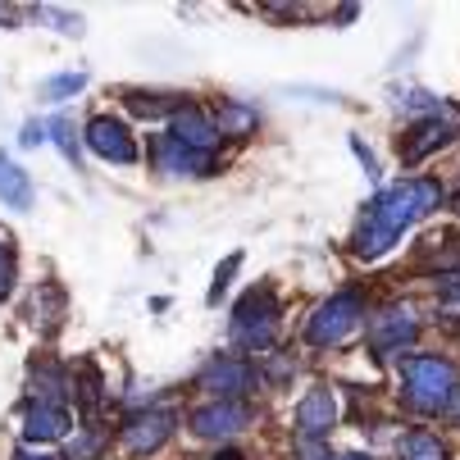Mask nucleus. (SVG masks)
<instances>
[{"instance_id": "obj_1", "label": "nucleus", "mask_w": 460, "mask_h": 460, "mask_svg": "<svg viewBox=\"0 0 460 460\" xmlns=\"http://www.w3.org/2000/svg\"><path fill=\"white\" fill-rule=\"evenodd\" d=\"M438 201H442V187H438L433 178H406V182L383 187L374 201H369V210L360 215V224H356L351 251H356L360 260L383 255L411 224H420L429 210H438Z\"/></svg>"}, {"instance_id": "obj_2", "label": "nucleus", "mask_w": 460, "mask_h": 460, "mask_svg": "<svg viewBox=\"0 0 460 460\" xmlns=\"http://www.w3.org/2000/svg\"><path fill=\"white\" fill-rule=\"evenodd\" d=\"M402 383H406V402L420 415H442L456 402V365L442 356H406L402 360Z\"/></svg>"}, {"instance_id": "obj_3", "label": "nucleus", "mask_w": 460, "mask_h": 460, "mask_svg": "<svg viewBox=\"0 0 460 460\" xmlns=\"http://www.w3.org/2000/svg\"><path fill=\"white\" fill-rule=\"evenodd\" d=\"M360 319H365V296H360L356 288H347V292H338V296H328V301L310 314L305 342H310V347H338V342H347L356 328H360Z\"/></svg>"}, {"instance_id": "obj_4", "label": "nucleus", "mask_w": 460, "mask_h": 460, "mask_svg": "<svg viewBox=\"0 0 460 460\" xmlns=\"http://www.w3.org/2000/svg\"><path fill=\"white\" fill-rule=\"evenodd\" d=\"M274 328H279V301L274 288H251L237 310H233V342L242 351H265L274 342Z\"/></svg>"}, {"instance_id": "obj_5", "label": "nucleus", "mask_w": 460, "mask_h": 460, "mask_svg": "<svg viewBox=\"0 0 460 460\" xmlns=\"http://www.w3.org/2000/svg\"><path fill=\"white\" fill-rule=\"evenodd\" d=\"M456 128H460V110H451V105H442L438 114H429V119H420L415 128H411V133L402 137V160L406 164H420L424 155H433L442 142H451V133H456Z\"/></svg>"}, {"instance_id": "obj_6", "label": "nucleus", "mask_w": 460, "mask_h": 460, "mask_svg": "<svg viewBox=\"0 0 460 460\" xmlns=\"http://www.w3.org/2000/svg\"><path fill=\"white\" fill-rule=\"evenodd\" d=\"M255 383H260V374H255V365H251L246 356H219V360H210V365L201 369V387L215 392L219 402L246 397Z\"/></svg>"}, {"instance_id": "obj_7", "label": "nucleus", "mask_w": 460, "mask_h": 460, "mask_svg": "<svg viewBox=\"0 0 460 460\" xmlns=\"http://www.w3.org/2000/svg\"><path fill=\"white\" fill-rule=\"evenodd\" d=\"M87 146L101 155V160H110V164H137V142H133V133L119 123V119H110V114H96L92 123H87Z\"/></svg>"}, {"instance_id": "obj_8", "label": "nucleus", "mask_w": 460, "mask_h": 460, "mask_svg": "<svg viewBox=\"0 0 460 460\" xmlns=\"http://www.w3.org/2000/svg\"><path fill=\"white\" fill-rule=\"evenodd\" d=\"M333 424H338V402H333V387L319 383V387H310V392H305L301 406H296V433H301L305 442H323Z\"/></svg>"}, {"instance_id": "obj_9", "label": "nucleus", "mask_w": 460, "mask_h": 460, "mask_svg": "<svg viewBox=\"0 0 460 460\" xmlns=\"http://www.w3.org/2000/svg\"><path fill=\"white\" fill-rule=\"evenodd\" d=\"M178 429V415L173 411H146V415H133L123 424V447L133 456H146V451H160Z\"/></svg>"}, {"instance_id": "obj_10", "label": "nucleus", "mask_w": 460, "mask_h": 460, "mask_svg": "<svg viewBox=\"0 0 460 460\" xmlns=\"http://www.w3.org/2000/svg\"><path fill=\"white\" fill-rule=\"evenodd\" d=\"M246 424H251V411H246L242 402H210V406H201V411H191V433H196V438H210V442L233 438V433H242Z\"/></svg>"}, {"instance_id": "obj_11", "label": "nucleus", "mask_w": 460, "mask_h": 460, "mask_svg": "<svg viewBox=\"0 0 460 460\" xmlns=\"http://www.w3.org/2000/svg\"><path fill=\"white\" fill-rule=\"evenodd\" d=\"M169 137H173V142H182L187 151H206V155H210V146L219 142V123H215L206 110L182 105V110L169 119Z\"/></svg>"}, {"instance_id": "obj_12", "label": "nucleus", "mask_w": 460, "mask_h": 460, "mask_svg": "<svg viewBox=\"0 0 460 460\" xmlns=\"http://www.w3.org/2000/svg\"><path fill=\"white\" fill-rule=\"evenodd\" d=\"M415 338H420V323H415L411 310H383V314H374V323H369V342H374V351H383V356L411 347Z\"/></svg>"}, {"instance_id": "obj_13", "label": "nucleus", "mask_w": 460, "mask_h": 460, "mask_svg": "<svg viewBox=\"0 0 460 460\" xmlns=\"http://www.w3.org/2000/svg\"><path fill=\"white\" fill-rule=\"evenodd\" d=\"M69 433V411H64L59 402H37V406H28V415H23V438L28 442H55V438H64Z\"/></svg>"}, {"instance_id": "obj_14", "label": "nucleus", "mask_w": 460, "mask_h": 460, "mask_svg": "<svg viewBox=\"0 0 460 460\" xmlns=\"http://www.w3.org/2000/svg\"><path fill=\"white\" fill-rule=\"evenodd\" d=\"M155 164H160L164 173H215V155L187 151V146L173 142V137H160V142H155Z\"/></svg>"}, {"instance_id": "obj_15", "label": "nucleus", "mask_w": 460, "mask_h": 460, "mask_svg": "<svg viewBox=\"0 0 460 460\" xmlns=\"http://www.w3.org/2000/svg\"><path fill=\"white\" fill-rule=\"evenodd\" d=\"M0 201L14 206V210H28V206H32V178H28V169H19L5 151H0Z\"/></svg>"}, {"instance_id": "obj_16", "label": "nucleus", "mask_w": 460, "mask_h": 460, "mask_svg": "<svg viewBox=\"0 0 460 460\" xmlns=\"http://www.w3.org/2000/svg\"><path fill=\"white\" fill-rule=\"evenodd\" d=\"M123 101H128V110L142 114V119H164V114L173 119V114L182 110V101H178V96H164V101H160V96H146V92H128Z\"/></svg>"}, {"instance_id": "obj_17", "label": "nucleus", "mask_w": 460, "mask_h": 460, "mask_svg": "<svg viewBox=\"0 0 460 460\" xmlns=\"http://www.w3.org/2000/svg\"><path fill=\"white\" fill-rule=\"evenodd\" d=\"M402 460H447V447L433 433H406L402 438Z\"/></svg>"}, {"instance_id": "obj_18", "label": "nucleus", "mask_w": 460, "mask_h": 460, "mask_svg": "<svg viewBox=\"0 0 460 460\" xmlns=\"http://www.w3.org/2000/svg\"><path fill=\"white\" fill-rule=\"evenodd\" d=\"M14 270H19V260H14V237L0 228V301L14 292Z\"/></svg>"}, {"instance_id": "obj_19", "label": "nucleus", "mask_w": 460, "mask_h": 460, "mask_svg": "<svg viewBox=\"0 0 460 460\" xmlns=\"http://www.w3.org/2000/svg\"><path fill=\"white\" fill-rule=\"evenodd\" d=\"M83 83H87V74H59V78H46L41 83V96L46 101H64V96L83 92Z\"/></svg>"}, {"instance_id": "obj_20", "label": "nucleus", "mask_w": 460, "mask_h": 460, "mask_svg": "<svg viewBox=\"0 0 460 460\" xmlns=\"http://www.w3.org/2000/svg\"><path fill=\"white\" fill-rule=\"evenodd\" d=\"M78 397H83L87 411L101 406V374H96V365H83V374H78Z\"/></svg>"}, {"instance_id": "obj_21", "label": "nucleus", "mask_w": 460, "mask_h": 460, "mask_svg": "<svg viewBox=\"0 0 460 460\" xmlns=\"http://www.w3.org/2000/svg\"><path fill=\"white\" fill-rule=\"evenodd\" d=\"M215 123H219V133H242V128L255 123V114H251L246 105H224V114H219Z\"/></svg>"}, {"instance_id": "obj_22", "label": "nucleus", "mask_w": 460, "mask_h": 460, "mask_svg": "<svg viewBox=\"0 0 460 460\" xmlns=\"http://www.w3.org/2000/svg\"><path fill=\"white\" fill-rule=\"evenodd\" d=\"M237 265H242V251H233V255L224 260V265L215 270V283H210V292H206V301H210V305L228 292V279H233V270H237Z\"/></svg>"}, {"instance_id": "obj_23", "label": "nucleus", "mask_w": 460, "mask_h": 460, "mask_svg": "<svg viewBox=\"0 0 460 460\" xmlns=\"http://www.w3.org/2000/svg\"><path fill=\"white\" fill-rule=\"evenodd\" d=\"M50 137H55V146L69 155V160H78V137H74V119H55L50 123Z\"/></svg>"}, {"instance_id": "obj_24", "label": "nucleus", "mask_w": 460, "mask_h": 460, "mask_svg": "<svg viewBox=\"0 0 460 460\" xmlns=\"http://www.w3.org/2000/svg\"><path fill=\"white\" fill-rule=\"evenodd\" d=\"M351 151L360 155V164H365V173H369V178H378V164H374V155L365 151V142H360V137H351Z\"/></svg>"}, {"instance_id": "obj_25", "label": "nucleus", "mask_w": 460, "mask_h": 460, "mask_svg": "<svg viewBox=\"0 0 460 460\" xmlns=\"http://www.w3.org/2000/svg\"><path fill=\"white\" fill-rule=\"evenodd\" d=\"M46 137H50V133H46L41 123H28V128H23V146H41Z\"/></svg>"}, {"instance_id": "obj_26", "label": "nucleus", "mask_w": 460, "mask_h": 460, "mask_svg": "<svg viewBox=\"0 0 460 460\" xmlns=\"http://www.w3.org/2000/svg\"><path fill=\"white\" fill-rule=\"evenodd\" d=\"M14 460H55V456H41V451H28V447H19V451H14Z\"/></svg>"}, {"instance_id": "obj_27", "label": "nucleus", "mask_w": 460, "mask_h": 460, "mask_svg": "<svg viewBox=\"0 0 460 460\" xmlns=\"http://www.w3.org/2000/svg\"><path fill=\"white\" fill-rule=\"evenodd\" d=\"M319 456H323V442H310L305 447V460H319Z\"/></svg>"}, {"instance_id": "obj_28", "label": "nucleus", "mask_w": 460, "mask_h": 460, "mask_svg": "<svg viewBox=\"0 0 460 460\" xmlns=\"http://www.w3.org/2000/svg\"><path fill=\"white\" fill-rule=\"evenodd\" d=\"M215 460H242V456H237V451H219Z\"/></svg>"}, {"instance_id": "obj_29", "label": "nucleus", "mask_w": 460, "mask_h": 460, "mask_svg": "<svg viewBox=\"0 0 460 460\" xmlns=\"http://www.w3.org/2000/svg\"><path fill=\"white\" fill-rule=\"evenodd\" d=\"M451 415H456V420H460V392H456V402H451Z\"/></svg>"}, {"instance_id": "obj_30", "label": "nucleus", "mask_w": 460, "mask_h": 460, "mask_svg": "<svg viewBox=\"0 0 460 460\" xmlns=\"http://www.w3.org/2000/svg\"><path fill=\"white\" fill-rule=\"evenodd\" d=\"M342 460H374V456H342Z\"/></svg>"}, {"instance_id": "obj_31", "label": "nucleus", "mask_w": 460, "mask_h": 460, "mask_svg": "<svg viewBox=\"0 0 460 460\" xmlns=\"http://www.w3.org/2000/svg\"><path fill=\"white\" fill-rule=\"evenodd\" d=\"M0 19H10V14H5V10H0Z\"/></svg>"}]
</instances>
